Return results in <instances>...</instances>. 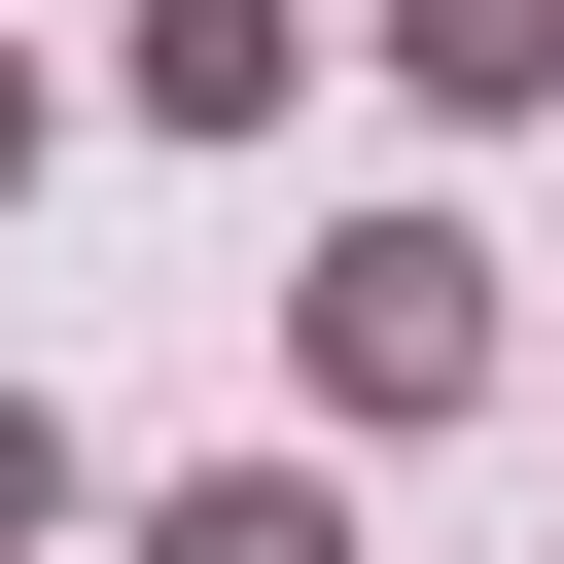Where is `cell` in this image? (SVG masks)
Wrapping results in <instances>:
<instances>
[{
  "mask_svg": "<svg viewBox=\"0 0 564 564\" xmlns=\"http://www.w3.org/2000/svg\"><path fill=\"white\" fill-rule=\"evenodd\" d=\"M317 388H352V423H458V388H494V247H458V212H352V247H317Z\"/></svg>",
  "mask_w": 564,
  "mask_h": 564,
  "instance_id": "cell-1",
  "label": "cell"
},
{
  "mask_svg": "<svg viewBox=\"0 0 564 564\" xmlns=\"http://www.w3.org/2000/svg\"><path fill=\"white\" fill-rule=\"evenodd\" d=\"M282 35H317V0H141V106H176V141H247V106H282Z\"/></svg>",
  "mask_w": 564,
  "mask_h": 564,
  "instance_id": "cell-2",
  "label": "cell"
},
{
  "mask_svg": "<svg viewBox=\"0 0 564 564\" xmlns=\"http://www.w3.org/2000/svg\"><path fill=\"white\" fill-rule=\"evenodd\" d=\"M141 564H352V494L317 458H212V494H141Z\"/></svg>",
  "mask_w": 564,
  "mask_h": 564,
  "instance_id": "cell-3",
  "label": "cell"
},
{
  "mask_svg": "<svg viewBox=\"0 0 564 564\" xmlns=\"http://www.w3.org/2000/svg\"><path fill=\"white\" fill-rule=\"evenodd\" d=\"M388 70L423 106H564V0H388Z\"/></svg>",
  "mask_w": 564,
  "mask_h": 564,
  "instance_id": "cell-4",
  "label": "cell"
},
{
  "mask_svg": "<svg viewBox=\"0 0 564 564\" xmlns=\"http://www.w3.org/2000/svg\"><path fill=\"white\" fill-rule=\"evenodd\" d=\"M35 529H70V423H35V388H0V564H35Z\"/></svg>",
  "mask_w": 564,
  "mask_h": 564,
  "instance_id": "cell-5",
  "label": "cell"
},
{
  "mask_svg": "<svg viewBox=\"0 0 564 564\" xmlns=\"http://www.w3.org/2000/svg\"><path fill=\"white\" fill-rule=\"evenodd\" d=\"M0 176H35V70H0Z\"/></svg>",
  "mask_w": 564,
  "mask_h": 564,
  "instance_id": "cell-6",
  "label": "cell"
}]
</instances>
